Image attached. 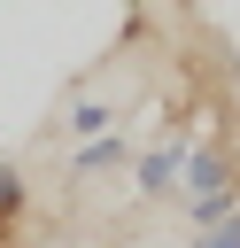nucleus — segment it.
Returning a JSON list of instances; mask_svg holds the SVG:
<instances>
[{"label":"nucleus","mask_w":240,"mask_h":248,"mask_svg":"<svg viewBox=\"0 0 240 248\" xmlns=\"http://www.w3.org/2000/svg\"><path fill=\"white\" fill-rule=\"evenodd\" d=\"M124 163H132V140H124V132H101V140H77L70 178H77V186H93L101 170H124Z\"/></svg>","instance_id":"7ed1b4c3"},{"label":"nucleus","mask_w":240,"mask_h":248,"mask_svg":"<svg viewBox=\"0 0 240 248\" xmlns=\"http://www.w3.org/2000/svg\"><path fill=\"white\" fill-rule=\"evenodd\" d=\"M232 202H240V163H232V147H225V140H194L186 178H178V209H186V225L209 232Z\"/></svg>","instance_id":"f257e3e1"},{"label":"nucleus","mask_w":240,"mask_h":248,"mask_svg":"<svg viewBox=\"0 0 240 248\" xmlns=\"http://www.w3.org/2000/svg\"><path fill=\"white\" fill-rule=\"evenodd\" d=\"M15 217H23V170H15V163H0V240L15 232Z\"/></svg>","instance_id":"20e7f679"},{"label":"nucleus","mask_w":240,"mask_h":248,"mask_svg":"<svg viewBox=\"0 0 240 248\" xmlns=\"http://www.w3.org/2000/svg\"><path fill=\"white\" fill-rule=\"evenodd\" d=\"M186 155H194V132H186V124H170L155 147H139V155H132V186H139V202H178Z\"/></svg>","instance_id":"f03ea898"},{"label":"nucleus","mask_w":240,"mask_h":248,"mask_svg":"<svg viewBox=\"0 0 240 248\" xmlns=\"http://www.w3.org/2000/svg\"><path fill=\"white\" fill-rule=\"evenodd\" d=\"M194 248H240V202H232V209H225L209 232H194Z\"/></svg>","instance_id":"39448f33"}]
</instances>
